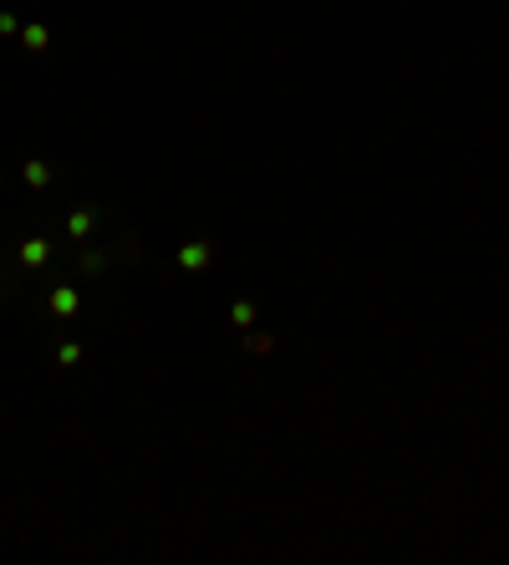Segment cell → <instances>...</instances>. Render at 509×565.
I'll return each instance as SVG.
<instances>
[{"mask_svg": "<svg viewBox=\"0 0 509 565\" xmlns=\"http://www.w3.org/2000/svg\"><path fill=\"white\" fill-rule=\"evenodd\" d=\"M51 179H56V168H51L46 158H31V163H26V184H31V189H51Z\"/></svg>", "mask_w": 509, "mask_h": 565, "instance_id": "obj_3", "label": "cell"}, {"mask_svg": "<svg viewBox=\"0 0 509 565\" xmlns=\"http://www.w3.org/2000/svg\"><path fill=\"white\" fill-rule=\"evenodd\" d=\"M229 321L250 331V326H254V306H250V300H235V306H229Z\"/></svg>", "mask_w": 509, "mask_h": 565, "instance_id": "obj_7", "label": "cell"}, {"mask_svg": "<svg viewBox=\"0 0 509 565\" xmlns=\"http://www.w3.org/2000/svg\"><path fill=\"white\" fill-rule=\"evenodd\" d=\"M92 224H97V214H92V209H77L72 220H67V234H72V240H87Z\"/></svg>", "mask_w": 509, "mask_h": 565, "instance_id": "obj_4", "label": "cell"}, {"mask_svg": "<svg viewBox=\"0 0 509 565\" xmlns=\"http://www.w3.org/2000/svg\"><path fill=\"white\" fill-rule=\"evenodd\" d=\"M46 255H51V245L46 240H26V245H20V265H46Z\"/></svg>", "mask_w": 509, "mask_h": 565, "instance_id": "obj_5", "label": "cell"}, {"mask_svg": "<svg viewBox=\"0 0 509 565\" xmlns=\"http://www.w3.org/2000/svg\"><path fill=\"white\" fill-rule=\"evenodd\" d=\"M20 46H26V51H46V46H51L46 26H20Z\"/></svg>", "mask_w": 509, "mask_h": 565, "instance_id": "obj_6", "label": "cell"}, {"mask_svg": "<svg viewBox=\"0 0 509 565\" xmlns=\"http://www.w3.org/2000/svg\"><path fill=\"white\" fill-rule=\"evenodd\" d=\"M179 265H183V270H209V265H214V245H209V240L183 245V250H179Z\"/></svg>", "mask_w": 509, "mask_h": 565, "instance_id": "obj_1", "label": "cell"}, {"mask_svg": "<svg viewBox=\"0 0 509 565\" xmlns=\"http://www.w3.org/2000/svg\"><path fill=\"white\" fill-rule=\"evenodd\" d=\"M102 265H108V255H97V250H87V255H82V270H92V275H97Z\"/></svg>", "mask_w": 509, "mask_h": 565, "instance_id": "obj_10", "label": "cell"}, {"mask_svg": "<svg viewBox=\"0 0 509 565\" xmlns=\"http://www.w3.org/2000/svg\"><path fill=\"white\" fill-rule=\"evenodd\" d=\"M0 36H20V20L15 15H0Z\"/></svg>", "mask_w": 509, "mask_h": 565, "instance_id": "obj_11", "label": "cell"}, {"mask_svg": "<svg viewBox=\"0 0 509 565\" xmlns=\"http://www.w3.org/2000/svg\"><path fill=\"white\" fill-rule=\"evenodd\" d=\"M77 306H82V300H77V291H72V286H56V291H51V316L67 321V316H77Z\"/></svg>", "mask_w": 509, "mask_h": 565, "instance_id": "obj_2", "label": "cell"}, {"mask_svg": "<svg viewBox=\"0 0 509 565\" xmlns=\"http://www.w3.org/2000/svg\"><path fill=\"white\" fill-rule=\"evenodd\" d=\"M77 362H82V346H77V341H67V346L56 352V367H77Z\"/></svg>", "mask_w": 509, "mask_h": 565, "instance_id": "obj_9", "label": "cell"}, {"mask_svg": "<svg viewBox=\"0 0 509 565\" xmlns=\"http://www.w3.org/2000/svg\"><path fill=\"white\" fill-rule=\"evenodd\" d=\"M270 331H245V352H270Z\"/></svg>", "mask_w": 509, "mask_h": 565, "instance_id": "obj_8", "label": "cell"}]
</instances>
